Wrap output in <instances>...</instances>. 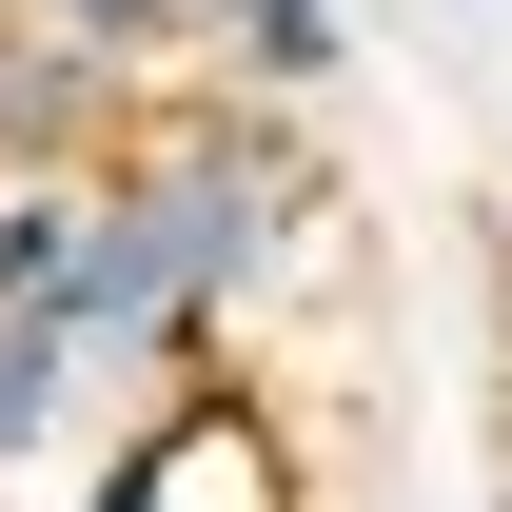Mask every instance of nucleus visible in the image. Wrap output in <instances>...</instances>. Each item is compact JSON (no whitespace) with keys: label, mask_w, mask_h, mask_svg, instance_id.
<instances>
[{"label":"nucleus","mask_w":512,"mask_h":512,"mask_svg":"<svg viewBox=\"0 0 512 512\" xmlns=\"http://www.w3.org/2000/svg\"><path fill=\"white\" fill-rule=\"evenodd\" d=\"M178 40L237 79V99H316V79L355 60V20H335V0H178Z\"/></svg>","instance_id":"4"},{"label":"nucleus","mask_w":512,"mask_h":512,"mask_svg":"<svg viewBox=\"0 0 512 512\" xmlns=\"http://www.w3.org/2000/svg\"><path fill=\"white\" fill-rule=\"evenodd\" d=\"M296 217H316L296 119L217 79V99L138 119L119 158L79 178V296H60V335L99 355V375H197V355L237 335V296L296 256Z\"/></svg>","instance_id":"1"},{"label":"nucleus","mask_w":512,"mask_h":512,"mask_svg":"<svg viewBox=\"0 0 512 512\" xmlns=\"http://www.w3.org/2000/svg\"><path fill=\"white\" fill-rule=\"evenodd\" d=\"M79 296V178H0V316Z\"/></svg>","instance_id":"6"},{"label":"nucleus","mask_w":512,"mask_h":512,"mask_svg":"<svg viewBox=\"0 0 512 512\" xmlns=\"http://www.w3.org/2000/svg\"><path fill=\"white\" fill-rule=\"evenodd\" d=\"M0 20H20V0H0Z\"/></svg>","instance_id":"8"},{"label":"nucleus","mask_w":512,"mask_h":512,"mask_svg":"<svg viewBox=\"0 0 512 512\" xmlns=\"http://www.w3.org/2000/svg\"><path fill=\"white\" fill-rule=\"evenodd\" d=\"M79 512H296V473H276V414H256V394H158V414L99 453Z\"/></svg>","instance_id":"2"},{"label":"nucleus","mask_w":512,"mask_h":512,"mask_svg":"<svg viewBox=\"0 0 512 512\" xmlns=\"http://www.w3.org/2000/svg\"><path fill=\"white\" fill-rule=\"evenodd\" d=\"M138 138V60L79 20H0V178H99Z\"/></svg>","instance_id":"3"},{"label":"nucleus","mask_w":512,"mask_h":512,"mask_svg":"<svg viewBox=\"0 0 512 512\" xmlns=\"http://www.w3.org/2000/svg\"><path fill=\"white\" fill-rule=\"evenodd\" d=\"M79 394H99V355H79L60 316H0V473H40Z\"/></svg>","instance_id":"5"},{"label":"nucleus","mask_w":512,"mask_h":512,"mask_svg":"<svg viewBox=\"0 0 512 512\" xmlns=\"http://www.w3.org/2000/svg\"><path fill=\"white\" fill-rule=\"evenodd\" d=\"M20 20H79V40H119V60H138V40H178V0H20Z\"/></svg>","instance_id":"7"}]
</instances>
